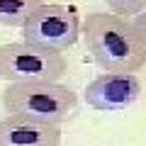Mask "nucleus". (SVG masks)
<instances>
[{
  "label": "nucleus",
  "mask_w": 146,
  "mask_h": 146,
  "mask_svg": "<svg viewBox=\"0 0 146 146\" xmlns=\"http://www.w3.org/2000/svg\"><path fill=\"white\" fill-rule=\"evenodd\" d=\"M80 34L95 66L105 73H131L146 66V49L134 22L112 12H90L80 25Z\"/></svg>",
  "instance_id": "1"
},
{
  "label": "nucleus",
  "mask_w": 146,
  "mask_h": 146,
  "mask_svg": "<svg viewBox=\"0 0 146 146\" xmlns=\"http://www.w3.org/2000/svg\"><path fill=\"white\" fill-rule=\"evenodd\" d=\"M0 102L7 115L58 127L76 115L78 95L61 83H15L3 90Z\"/></svg>",
  "instance_id": "2"
},
{
  "label": "nucleus",
  "mask_w": 146,
  "mask_h": 146,
  "mask_svg": "<svg viewBox=\"0 0 146 146\" xmlns=\"http://www.w3.org/2000/svg\"><path fill=\"white\" fill-rule=\"evenodd\" d=\"M68 71L63 54L27 42L0 46V80L15 83H58Z\"/></svg>",
  "instance_id": "3"
},
{
  "label": "nucleus",
  "mask_w": 146,
  "mask_h": 146,
  "mask_svg": "<svg viewBox=\"0 0 146 146\" xmlns=\"http://www.w3.org/2000/svg\"><path fill=\"white\" fill-rule=\"evenodd\" d=\"M80 36V20L73 7L39 5L22 27V42L51 51H68Z\"/></svg>",
  "instance_id": "4"
},
{
  "label": "nucleus",
  "mask_w": 146,
  "mask_h": 146,
  "mask_svg": "<svg viewBox=\"0 0 146 146\" xmlns=\"http://www.w3.org/2000/svg\"><path fill=\"white\" fill-rule=\"evenodd\" d=\"M141 98V83L131 73H100L85 88V102L98 112H122Z\"/></svg>",
  "instance_id": "5"
},
{
  "label": "nucleus",
  "mask_w": 146,
  "mask_h": 146,
  "mask_svg": "<svg viewBox=\"0 0 146 146\" xmlns=\"http://www.w3.org/2000/svg\"><path fill=\"white\" fill-rule=\"evenodd\" d=\"M0 146H61V129L7 115L0 119Z\"/></svg>",
  "instance_id": "6"
},
{
  "label": "nucleus",
  "mask_w": 146,
  "mask_h": 146,
  "mask_svg": "<svg viewBox=\"0 0 146 146\" xmlns=\"http://www.w3.org/2000/svg\"><path fill=\"white\" fill-rule=\"evenodd\" d=\"M39 5H44V0H0V25L25 27V22Z\"/></svg>",
  "instance_id": "7"
},
{
  "label": "nucleus",
  "mask_w": 146,
  "mask_h": 146,
  "mask_svg": "<svg viewBox=\"0 0 146 146\" xmlns=\"http://www.w3.org/2000/svg\"><path fill=\"white\" fill-rule=\"evenodd\" d=\"M105 5L110 7L112 15L124 17V20L146 12V0H105Z\"/></svg>",
  "instance_id": "8"
},
{
  "label": "nucleus",
  "mask_w": 146,
  "mask_h": 146,
  "mask_svg": "<svg viewBox=\"0 0 146 146\" xmlns=\"http://www.w3.org/2000/svg\"><path fill=\"white\" fill-rule=\"evenodd\" d=\"M131 22H134V29H136V34H139L141 44H144V49H146V12L136 15V17H134Z\"/></svg>",
  "instance_id": "9"
}]
</instances>
